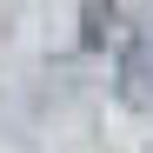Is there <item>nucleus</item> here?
<instances>
[{
    "mask_svg": "<svg viewBox=\"0 0 153 153\" xmlns=\"http://www.w3.org/2000/svg\"><path fill=\"white\" fill-rule=\"evenodd\" d=\"M107 20H113V0H87V47H100V40H107Z\"/></svg>",
    "mask_w": 153,
    "mask_h": 153,
    "instance_id": "nucleus-2",
    "label": "nucleus"
},
{
    "mask_svg": "<svg viewBox=\"0 0 153 153\" xmlns=\"http://www.w3.org/2000/svg\"><path fill=\"white\" fill-rule=\"evenodd\" d=\"M126 100L153 113V40H133V47H126Z\"/></svg>",
    "mask_w": 153,
    "mask_h": 153,
    "instance_id": "nucleus-1",
    "label": "nucleus"
}]
</instances>
